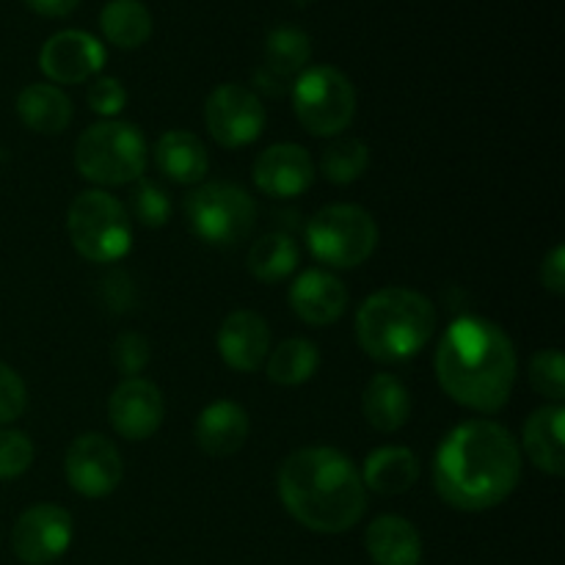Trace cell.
<instances>
[{"mask_svg": "<svg viewBox=\"0 0 565 565\" xmlns=\"http://www.w3.org/2000/svg\"><path fill=\"white\" fill-rule=\"evenodd\" d=\"M522 480V447L505 425L469 419L456 425L436 450V494L456 511L497 508Z\"/></svg>", "mask_w": 565, "mask_h": 565, "instance_id": "6da1fadb", "label": "cell"}, {"mask_svg": "<svg viewBox=\"0 0 565 565\" xmlns=\"http://www.w3.org/2000/svg\"><path fill=\"white\" fill-rule=\"evenodd\" d=\"M436 379L469 412L497 414L516 384V348L502 326L480 315L456 318L436 348Z\"/></svg>", "mask_w": 565, "mask_h": 565, "instance_id": "7a4b0ae2", "label": "cell"}, {"mask_svg": "<svg viewBox=\"0 0 565 565\" xmlns=\"http://www.w3.org/2000/svg\"><path fill=\"white\" fill-rule=\"evenodd\" d=\"M276 491L298 524L337 535L356 527L367 511V489L356 463L337 447H303L281 461Z\"/></svg>", "mask_w": 565, "mask_h": 565, "instance_id": "3957f363", "label": "cell"}, {"mask_svg": "<svg viewBox=\"0 0 565 565\" xmlns=\"http://www.w3.org/2000/svg\"><path fill=\"white\" fill-rule=\"evenodd\" d=\"M436 331V309L428 296L408 287L373 292L356 312V340L373 362L397 364L417 356Z\"/></svg>", "mask_w": 565, "mask_h": 565, "instance_id": "277c9868", "label": "cell"}, {"mask_svg": "<svg viewBox=\"0 0 565 565\" xmlns=\"http://www.w3.org/2000/svg\"><path fill=\"white\" fill-rule=\"evenodd\" d=\"M147 138L132 121H99L92 125L75 147V169L94 185L119 188L141 180L147 169Z\"/></svg>", "mask_w": 565, "mask_h": 565, "instance_id": "5b68a950", "label": "cell"}, {"mask_svg": "<svg viewBox=\"0 0 565 565\" xmlns=\"http://www.w3.org/2000/svg\"><path fill=\"white\" fill-rule=\"evenodd\" d=\"M72 248L97 265L119 263L132 248V224L125 204L105 191H83L66 213Z\"/></svg>", "mask_w": 565, "mask_h": 565, "instance_id": "8992f818", "label": "cell"}, {"mask_svg": "<svg viewBox=\"0 0 565 565\" xmlns=\"http://www.w3.org/2000/svg\"><path fill=\"white\" fill-rule=\"evenodd\" d=\"M307 246L329 268H359L379 246V224L359 204H329L309 218Z\"/></svg>", "mask_w": 565, "mask_h": 565, "instance_id": "52a82bcc", "label": "cell"}, {"mask_svg": "<svg viewBox=\"0 0 565 565\" xmlns=\"http://www.w3.org/2000/svg\"><path fill=\"white\" fill-rule=\"evenodd\" d=\"M296 119L312 136H340L356 116V88L337 66H312L290 83Z\"/></svg>", "mask_w": 565, "mask_h": 565, "instance_id": "ba28073f", "label": "cell"}, {"mask_svg": "<svg viewBox=\"0 0 565 565\" xmlns=\"http://www.w3.org/2000/svg\"><path fill=\"white\" fill-rule=\"evenodd\" d=\"M188 226L207 246H235L252 232L257 207L235 182H204L185 199Z\"/></svg>", "mask_w": 565, "mask_h": 565, "instance_id": "9c48e42d", "label": "cell"}, {"mask_svg": "<svg viewBox=\"0 0 565 565\" xmlns=\"http://www.w3.org/2000/svg\"><path fill=\"white\" fill-rule=\"evenodd\" d=\"M265 108L257 92L241 83H221L204 103V125L224 149H241L257 141L265 130Z\"/></svg>", "mask_w": 565, "mask_h": 565, "instance_id": "30bf717a", "label": "cell"}, {"mask_svg": "<svg viewBox=\"0 0 565 565\" xmlns=\"http://www.w3.org/2000/svg\"><path fill=\"white\" fill-rule=\"evenodd\" d=\"M66 483L88 500H99L119 489L125 478V461L119 447L103 434H83L70 445L64 458Z\"/></svg>", "mask_w": 565, "mask_h": 565, "instance_id": "8fae6325", "label": "cell"}, {"mask_svg": "<svg viewBox=\"0 0 565 565\" xmlns=\"http://www.w3.org/2000/svg\"><path fill=\"white\" fill-rule=\"evenodd\" d=\"M75 535L70 511L53 502L31 505L11 530V550L25 565H50L66 555Z\"/></svg>", "mask_w": 565, "mask_h": 565, "instance_id": "7c38bea8", "label": "cell"}, {"mask_svg": "<svg viewBox=\"0 0 565 565\" xmlns=\"http://www.w3.org/2000/svg\"><path fill=\"white\" fill-rule=\"evenodd\" d=\"M163 392L149 379H125L108 401V419L116 434L127 441H143L163 425Z\"/></svg>", "mask_w": 565, "mask_h": 565, "instance_id": "4fadbf2b", "label": "cell"}, {"mask_svg": "<svg viewBox=\"0 0 565 565\" xmlns=\"http://www.w3.org/2000/svg\"><path fill=\"white\" fill-rule=\"evenodd\" d=\"M105 47L97 36L86 31H58L42 44L39 53V66L44 75L61 86H72V83H83L88 77L97 75L105 66Z\"/></svg>", "mask_w": 565, "mask_h": 565, "instance_id": "5bb4252c", "label": "cell"}, {"mask_svg": "<svg viewBox=\"0 0 565 565\" xmlns=\"http://www.w3.org/2000/svg\"><path fill=\"white\" fill-rule=\"evenodd\" d=\"M254 185L270 199H296L315 182V160L298 143H276L254 160Z\"/></svg>", "mask_w": 565, "mask_h": 565, "instance_id": "9a60e30c", "label": "cell"}, {"mask_svg": "<svg viewBox=\"0 0 565 565\" xmlns=\"http://www.w3.org/2000/svg\"><path fill=\"white\" fill-rule=\"evenodd\" d=\"M221 359L235 373H254L270 353V329L263 315L252 309H235L224 318L215 334Z\"/></svg>", "mask_w": 565, "mask_h": 565, "instance_id": "2e32d148", "label": "cell"}, {"mask_svg": "<svg viewBox=\"0 0 565 565\" xmlns=\"http://www.w3.org/2000/svg\"><path fill=\"white\" fill-rule=\"evenodd\" d=\"M290 307L296 318L309 326H331L345 315L348 290L334 274L320 268H309L292 281Z\"/></svg>", "mask_w": 565, "mask_h": 565, "instance_id": "e0dca14e", "label": "cell"}, {"mask_svg": "<svg viewBox=\"0 0 565 565\" xmlns=\"http://www.w3.org/2000/svg\"><path fill=\"white\" fill-rule=\"evenodd\" d=\"M248 430H252V423H248V414L241 403L215 401L199 414L193 439L204 456L230 458L246 445Z\"/></svg>", "mask_w": 565, "mask_h": 565, "instance_id": "ac0fdd59", "label": "cell"}, {"mask_svg": "<svg viewBox=\"0 0 565 565\" xmlns=\"http://www.w3.org/2000/svg\"><path fill=\"white\" fill-rule=\"evenodd\" d=\"M565 408L563 403L555 406H544L533 412L524 423L522 447L524 456L541 469V472L552 475V478H563L565 472Z\"/></svg>", "mask_w": 565, "mask_h": 565, "instance_id": "d6986e66", "label": "cell"}, {"mask_svg": "<svg viewBox=\"0 0 565 565\" xmlns=\"http://www.w3.org/2000/svg\"><path fill=\"white\" fill-rule=\"evenodd\" d=\"M364 550L375 565H419L423 539L408 519L386 513L370 522L364 533Z\"/></svg>", "mask_w": 565, "mask_h": 565, "instance_id": "ffe728a7", "label": "cell"}, {"mask_svg": "<svg viewBox=\"0 0 565 565\" xmlns=\"http://www.w3.org/2000/svg\"><path fill=\"white\" fill-rule=\"evenodd\" d=\"M154 163L177 185H199L210 171V154L193 132L169 130L154 143Z\"/></svg>", "mask_w": 565, "mask_h": 565, "instance_id": "44dd1931", "label": "cell"}, {"mask_svg": "<svg viewBox=\"0 0 565 565\" xmlns=\"http://www.w3.org/2000/svg\"><path fill=\"white\" fill-rule=\"evenodd\" d=\"M362 414L379 434H395L412 419V392L397 375H373L364 386Z\"/></svg>", "mask_w": 565, "mask_h": 565, "instance_id": "7402d4cb", "label": "cell"}, {"mask_svg": "<svg viewBox=\"0 0 565 565\" xmlns=\"http://www.w3.org/2000/svg\"><path fill=\"white\" fill-rule=\"evenodd\" d=\"M364 489L381 497H397L419 480V458L408 447H379L367 456L362 472Z\"/></svg>", "mask_w": 565, "mask_h": 565, "instance_id": "603a6c76", "label": "cell"}, {"mask_svg": "<svg viewBox=\"0 0 565 565\" xmlns=\"http://www.w3.org/2000/svg\"><path fill=\"white\" fill-rule=\"evenodd\" d=\"M17 116L22 125L42 136L64 132L72 121V99L50 83H31L17 94Z\"/></svg>", "mask_w": 565, "mask_h": 565, "instance_id": "cb8c5ba5", "label": "cell"}, {"mask_svg": "<svg viewBox=\"0 0 565 565\" xmlns=\"http://www.w3.org/2000/svg\"><path fill=\"white\" fill-rule=\"evenodd\" d=\"M99 28L114 47L136 50L152 36V14L141 0H110L99 11Z\"/></svg>", "mask_w": 565, "mask_h": 565, "instance_id": "d4e9b609", "label": "cell"}, {"mask_svg": "<svg viewBox=\"0 0 565 565\" xmlns=\"http://www.w3.org/2000/svg\"><path fill=\"white\" fill-rule=\"evenodd\" d=\"M298 268V246L287 232H268L248 248V274L263 285L285 281Z\"/></svg>", "mask_w": 565, "mask_h": 565, "instance_id": "484cf974", "label": "cell"}, {"mask_svg": "<svg viewBox=\"0 0 565 565\" xmlns=\"http://www.w3.org/2000/svg\"><path fill=\"white\" fill-rule=\"evenodd\" d=\"M312 58V42L307 31L296 25H279L268 33L265 42V70L279 75L281 81L290 83L292 77L301 75Z\"/></svg>", "mask_w": 565, "mask_h": 565, "instance_id": "4316f807", "label": "cell"}, {"mask_svg": "<svg viewBox=\"0 0 565 565\" xmlns=\"http://www.w3.org/2000/svg\"><path fill=\"white\" fill-rule=\"evenodd\" d=\"M320 353L318 345L303 337L285 340L268 359V379L279 386H301L318 373Z\"/></svg>", "mask_w": 565, "mask_h": 565, "instance_id": "83f0119b", "label": "cell"}, {"mask_svg": "<svg viewBox=\"0 0 565 565\" xmlns=\"http://www.w3.org/2000/svg\"><path fill=\"white\" fill-rule=\"evenodd\" d=\"M370 166V147L359 138H337L323 149L320 158V171L334 185H351L367 171Z\"/></svg>", "mask_w": 565, "mask_h": 565, "instance_id": "f1b7e54d", "label": "cell"}, {"mask_svg": "<svg viewBox=\"0 0 565 565\" xmlns=\"http://www.w3.org/2000/svg\"><path fill=\"white\" fill-rule=\"evenodd\" d=\"M530 386L552 403L565 401V359L557 348H546L530 359Z\"/></svg>", "mask_w": 565, "mask_h": 565, "instance_id": "f546056e", "label": "cell"}, {"mask_svg": "<svg viewBox=\"0 0 565 565\" xmlns=\"http://www.w3.org/2000/svg\"><path fill=\"white\" fill-rule=\"evenodd\" d=\"M130 210L136 215L138 224L149 226V230H160L171 215V199L158 182L152 180H136V188L130 191Z\"/></svg>", "mask_w": 565, "mask_h": 565, "instance_id": "4dcf8cb0", "label": "cell"}, {"mask_svg": "<svg viewBox=\"0 0 565 565\" xmlns=\"http://www.w3.org/2000/svg\"><path fill=\"white\" fill-rule=\"evenodd\" d=\"M33 456V441L28 434L14 428L0 430V480H14L31 469Z\"/></svg>", "mask_w": 565, "mask_h": 565, "instance_id": "1f68e13d", "label": "cell"}, {"mask_svg": "<svg viewBox=\"0 0 565 565\" xmlns=\"http://www.w3.org/2000/svg\"><path fill=\"white\" fill-rule=\"evenodd\" d=\"M110 356H114L116 370H119L121 375L136 379V375L149 364V356H152V353H149L147 337L136 334V331H125V334L116 337Z\"/></svg>", "mask_w": 565, "mask_h": 565, "instance_id": "d6a6232c", "label": "cell"}, {"mask_svg": "<svg viewBox=\"0 0 565 565\" xmlns=\"http://www.w3.org/2000/svg\"><path fill=\"white\" fill-rule=\"evenodd\" d=\"M86 99H88V108H92L94 114L103 116V119H114V116H119L121 110H125L127 88L121 86L116 77L99 75L94 77L92 86H88Z\"/></svg>", "mask_w": 565, "mask_h": 565, "instance_id": "836d02e7", "label": "cell"}, {"mask_svg": "<svg viewBox=\"0 0 565 565\" xmlns=\"http://www.w3.org/2000/svg\"><path fill=\"white\" fill-rule=\"evenodd\" d=\"M28 406L25 381L20 379L17 370L0 362V425H9L22 417Z\"/></svg>", "mask_w": 565, "mask_h": 565, "instance_id": "e575fe53", "label": "cell"}, {"mask_svg": "<svg viewBox=\"0 0 565 565\" xmlns=\"http://www.w3.org/2000/svg\"><path fill=\"white\" fill-rule=\"evenodd\" d=\"M103 301L108 303L110 312H125L136 303V287H132L127 274H108L103 281Z\"/></svg>", "mask_w": 565, "mask_h": 565, "instance_id": "d590c367", "label": "cell"}, {"mask_svg": "<svg viewBox=\"0 0 565 565\" xmlns=\"http://www.w3.org/2000/svg\"><path fill=\"white\" fill-rule=\"evenodd\" d=\"M541 285L544 290H550L552 296L561 298L565 292V248L555 246L550 252V257L541 263Z\"/></svg>", "mask_w": 565, "mask_h": 565, "instance_id": "8d00e7d4", "label": "cell"}, {"mask_svg": "<svg viewBox=\"0 0 565 565\" xmlns=\"http://www.w3.org/2000/svg\"><path fill=\"white\" fill-rule=\"evenodd\" d=\"M25 6L36 14L55 20V17H70L81 6V0H25Z\"/></svg>", "mask_w": 565, "mask_h": 565, "instance_id": "74e56055", "label": "cell"}]
</instances>
